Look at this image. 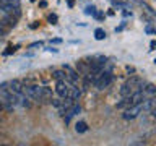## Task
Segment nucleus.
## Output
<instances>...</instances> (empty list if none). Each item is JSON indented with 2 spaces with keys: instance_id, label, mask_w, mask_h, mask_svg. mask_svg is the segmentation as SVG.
Masks as SVG:
<instances>
[{
  "instance_id": "7ed1b4c3",
  "label": "nucleus",
  "mask_w": 156,
  "mask_h": 146,
  "mask_svg": "<svg viewBox=\"0 0 156 146\" xmlns=\"http://www.w3.org/2000/svg\"><path fill=\"white\" fill-rule=\"evenodd\" d=\"M140 112H141V104H133V106L127 107V109L124 110L122 119L124 120H133V119H136V117L140 115Z\"/></svg>"
},
{
  "instance_id": "2f4dec72",
  "label": "nucleus",
  "mask_w": 156,
  "mask_h": 146,
  "mask_svg": "<svg viewBox=\"0 0 156 146\" xmlns=\"http://www.w3.org/2000/svg\"><path fill=\"white\" fill-rule=\"evenodd\" d=\"M154 97H156V91H154Z\"/></svg>"
},
{
  "instance_id": "bb28decb",
  "label": "nucleus",
  "mask_w": 156,
  "mask_h": 146,
  "mask_svg": "<svg viewBox=\"0 0 156 146\" xmlns=\"http://www.w3.org/2000/svg\"><path fill=\"white\" fill-rule=\"evenodd\" d=\"M150 47H151V50H153V49L156 47V41H151V42H150Z\"/></svg>"
},
{
  "instance_id": "cd10ccee",
  "label": "nucleus",
  "mask_w": 156,
  "mask_h": 146,
  "mask_svg": "<svg viewBox=\"0 0 156 146\" xmlns=\"http://www.w3.org/2000/svg\"><path fill=\"white\" fill-rule=\"evenodd\" d=\"M150 112H151V115H153V117H154V119H156V107H153V109H151Z\"/></svg>"
},
{
  "instance_id": "6ab92c4d",
  "label": "nucleus",
  "mask_w": 156,
  "mask_h": 146,
  "mask_svg": "<svg viewBox=\"0 0 156 146\" xmlns=\"http://www.w3.org/2000/svg\"><path fill=\"white\" fill-rule=\"evenodd\" d=\"M85 13H86V15H91V16H94V15H96V7H93V5H88L86 10H85Z\"/></svg>"
},
{
  "instance_id": "4be33fe9",
  "label": "nucleus",
  "mask_w": 156,
  "mask_h": 146,
  "mask_svg": "<svg viewBox=\"0 0 156 146\" xmlns=\"http://www.w3.org/2000/svg\"><path fill=\"white\" fill-rule=\"evenodd\" d=\"M15 50H16V47H12V46H10V47H7V50H5V55H10V54H13Z\"/></svg>"
},
{
  "instance_id": "7c9ffc66",
  "label": "nucleus",
  "mask_w": 156,
  "mask_h": 146,
  "mask_svg": "<svg viewBox=\"0 0 156 146\" xmlns=\"http://www.w3.org/2000/svg\"><path fill=\"white\" fill-rule=\"evenodd\" d=\"M0 109H2V102H0Z\"/></svg>"
},
{
  "instance_id": "c756f323",
  "label": "nucleus",
  "mask_w": 156,
  "mask_h": 146,
  "mask_svg": "<svg viewBox=\"0 0 156 146\" xmlns=\"http://www.w3.org/2000/svg\"><path fill=\"white\" fill-rule=\"evenodd\" d=\"M29 2H36V0H29Z\"/></svg>"
},
{
  "instance_id": "a211bd4d",
  "label": "nucleus",
  "mask_w": 156,
  "mask_h": 146,
  "mask_svg": "<svg viewBox=\"0 0 156 146\" xmlns=\"http://www.w3.org/2000/svg\"><path fill=\"white\" fill-rule=\"evenodd\" d=\"M78 71L85 75V73L90 71V67H86V63H85V62H78Z\"/></svg>"
},
{
  "instance_id": "5701e85b",
  "label": "nucleus",
  "mask_w": 156,
  "mask_h": 146,
  "mask_svg": "<svg viewBox=\"0 0 156 146\" xmlns=\"http://www.w3.org/2000/svg\"><path fill=\"white\" fill-rule=\"evenodd\" d=\"M5 33H7V29H5V28H3V24L0 23V37H3V36H5Z\"/></svg>"
},
{
  "instance_id": "393cba45",
  "label": "nucleus",
  "mask_w": 156,
  "mask_h": 146,
  "mask_svg": "<svg viewBox=\"0 0 156 146\" xmlns=\"http://www.w3.org/2000/svg\"><path fill=\"white\" fill-rule=\"evenodd\" d=\"M94 16H96L98 19H102V18H104V15H102V13H99V12H96V15H94Z\"/></svg>"
},
{
  "instance_id": "dca6fc26",
  "label": "nucleus",
  "mask_w": 156,
  "mask_h": 146,
  "mask_svg": "<svg viewBox=\"0 0 156 146\" xmlns=\"http://www.w3.org/2000/svg\"><path fill=\"white\" fill-rule=\"evenodd\" d=\"M132 92H133V89H132V88H130L129 85H127V83H125V85L120 88V96H122V97H125V96H130Z\"/></svg>"
},
{
  "instance_id": "9b49d317",
  "label": "nucleus",
  "mask_w": 156,
  "mask_h": 146,
  "mask_svg": "<svg viewBox=\"0 0 156 146\" xmlns=\"http://www.w3.org/2000/svg\"><path fill=\"white\" fill-rule=\"evenodd\" d=\"M130 97H132V102H133V104H140V102H143V99H145V96H143V92H141V89H135V91L130 94Z\"/></svg>"
},
{
  "instance_id": "412c9836",
  "label": "nucleus",
  "mask_w": 156,
  "mask_h": 146,
  "mask_svg": "<svg viewBox=\"0 0 156 146\" xmlns=\"http://www.w3.org/2000/svg\"><path fill=\"white\" fill-rule=\"evenodd\" d=\"M49 23H51V24H55L57 23V15H49Z\"/></svg>"
},
{
  "instance_id": "a878e982",
  "label": "nucleus",
  "mask_w": 156,
  "mask_h": 146,
  "mask_svg": "<svg viewBox=\"0 0 156 146\" xmlns=\"http://www.w3.org/2000/svg\"><path fill=\"white\" fill-rule=\"evenodd\" d=\"M67 5H68V7H73V5H75V0H67Z\"/></svg>"
},
{
  "instance_id": "4468645a",
  "label": "nucleus",
  "mask_w": 156,
  "mask_h": 146,
  "mask_svg": "<svg viewBox=\"0 0 156 146\" xmlns=\"http://www.w3.org/2000/svg\"><path fill=\"white\" fill-rule=\"evenodd\" d=\"M52 76L55 78L57 81H58V80H63V81L67 80V73H65V70H54V71H52Z\"/></svg>"
},
{
  "instance_id": "1a4fd4ad",
  "label": "nucleus",
  "mask_w": 156,
  "mask_h": 146,
  "mask_svg": "<svg viewBox=\"0 0 156 146\" xmlns=\"http://www.w3.org/2000/svg\"><path fill=\"white\" fill-rule=\"evenodd\" d=\"M23 81H20V80H12L8 83V88H10V91H13V92H23Z\"/></svg>"
},
{
  "instance_id": "473e14b6",
  "label": "nucleus",
  "mask_w": 156,
  "mask_h": 146,
  "mask_svg": "<svg viewBox=\"0 0 156 146\" xmlns=\"http://www.w3.org/2000/svg\"><path fill=\"white\" fill-rule=\"evenodd\" d=\"M154 63H156V58H154Z\"/></svg>"
},
{
  "instance_id": "f03ea898",
  "label": "nucleus",
  "mask_w": 156,
  "mask_h": 146,
  "mask_svg": "<svg viewBox=\"0 0 156 146\" xmlns=\"http://www.w3.org/2000/svg\"><path fill=\"white\" fill-rule=\"evenodd\" d=\"M112 80H114L112 73H111V71H104V70H102V71H101V75L98 76V80L94 81V85H96V88H98L99 91H102L104 88H107V86L111 85Z\"/></svg>"
},
{
  "instance_id": "ddd939ff",
  "label": "nucleus",
  "mask_w": 156,
  "mask_h": 146,
  "mask_svg": "<svg viewBox=\"0 0 156 146\" xmlns=\"http://www.w3.org/2000/svg\"><path fill=\"white\" fill-rule=\"evenodd\" d=\"M80 94H81V92H80V89H78V88H76L75 85L68 88V94H67V96H70V97H72L73 101H76L78 97H80Z\"/></svg>"
},
{
  "instance_id": "20e7f679",
  "label": "nucleus",
  "mask_w": 156,
  "mask_h": 146,
  "mask_svg": "<svg viewBox=\"0 0 156 146\" xmlns=\"http://www.w3.org/2000/svg\"><path fill=\"white\" fill-rule=\"evenodd\" d=\"M20 7V0H0V10L7 15V13H12L13 8Z\"/></svg>"
},
{
  "instance_id": "c85d7f7f",
  "label": "nucleus",
  "mask_w": 156,
  "mask_h": 146,
  "mask_svg": "<svg viewBox=\"0 0 156 146\" xmlns=\"http://www.w3.org/2000/svg\"><path fill=\"white\" fill-rule=\"evenodd\" d=\"M42 42H34V44H31V47H37V46H41Z\"/></svg>"
},
{
  "instance_id": "6e6552de",
  "label": "nucleus",
  "mask_w": 156,
  "mask_h": 146,
  "mask_svg": "<svg viewBox=\"0 0 156 146\" xmlns=\"http://www.w3.org/2000/svg\"><path fill=\"white\" fill-rule=\"evenodd\" d=\"M41 101L42 102H51L52 101V91L47 86H41Z\"/></svg>"
},
{
  "instance_id": "2eb2a0df",
  "label": "nucleus",
  "mask_w": 156,
  "mask_h": 146,
  "mask_svg": "<svg viewBox=\"0 0 156 146\" xmlns=\"http://www.w3.org/2000/svg\"><path fill=\"white\" fill-rule=\"evenodd\" d=\"M75 130H76V133H85V131H88V125H86V122H76Z\"/></svg>"
},
{
  "instance_id": "f3484780",
  "label": "nucleus",
  "mask_w": 156,
  "mask_h": 146,
  "mask_svg": "<svg viewBox=\"0 0 156 146\" xmlns=\"http://www.w3.org/2000/svg\"><path fill=\"white\" fill-rule=\"evenodd\" d=\"M94 37L98 39V41H102V39L106 37V31L102 28H98V29H94Z\"/></svg>"
},
{
  "instance_id": "b1692460",
  "label": "nucleus",
  "mask_w": 156,
  "mask_h": 146,
  "mask_svg": "<svg viewBox=\"0 0 156 146\" xmlns=\"http://www.w3.org/2000/svg\"><path fill=\"white\" fill-rule=\"evenodd\" d=\"M39 7H41V8H46V7H47V2H46V0H42V2H39Z\"/></svg>"
},
{
  "instance_id": "aec40b11",
  "label": "nucleus",
  "mask_w": 156,
  "mask_h": 146,
  "mask_svg": "<svg viewBox=\"0 0 156 146\" xmlns=\"http://www.w3.org/2000/svg\"><path fill=\"white\" fill-rule=\"evenodd\" d=\"M145 31L148 33V34H156V29H154L153 26H151V24H148V26L145 28Z\"/></svg>"
},
{
  "instance_id": "423d86ee",
  "label": "nucleus",
  "mask_w": 156,
  "mask_h": 146,
  "mask_svg": "<svg viewBox=\"0 0 156 146\" xmlns=\"http://www.w3.org/2000/svg\"><path fill=\"white\" fill-rule=\"evenodd\" d=\"M55 92L60 97H65L68 94V86H67V81H63V80H58L57 81V85H55Z\"/></svg>"
},
{
  "instance_id": "9d476101",
  "label": "nucleus",
  "mask_w": 156,
  "mask_h": 146,
  "mask_svg": "<svg viewBox=\"0 0 156 146\" xmlns=\"http://www.w3.org/2000/svg\"><path fill=\"white\" fill-rule=\"evenodd\" d=\"M140 89H141V92H143V96H145V97H151V96H154L156 86H154V85H151V83H148V85H145V88L141 86Z\"/></svg>"
},
{
  "instance_id": "f257e3e1",
  "label": "nucleus",
  "mask_w": 156,
  "mask_h": 146,
  "mask_svg": "<svg viewBox=\"0 0 156 146\" xmlns=\"http://www.w3.org/2000/svg\"><path fill=\"white\" fill-rule=\"evenodd\" d=\"M23 94L28 96L29 99L36 101V102H42V101H41V86H36V85H24V86H23Z\"/></svg>"
},
{
  "instance_id": "0eeeda50",
  "label": "nucleus",
  "mask_w": 156,
  "mask_h": 146,
  "mask_svg": "<svg viewBox=\"0 0 156 146\" xmlns=\"http://www.w3.org/2000/svg\"><path fill=\"white\" fill-rule=\"evenodd\" d=\"M16 19H18L16 16H13V15L7 13V16H5V18L2 19V21H0V23L3 24V28H5V29H7V28H13L15 24H16Z\"/></svg>"
},
{
  "instance_id": "39448f33",
  "label": "nucleus",
  "mask_w": 156,
  "mask_h": 146,
  "mask_svg": "<svg viewBox=\"0 0 156 146\" xmlns=\"http://www.w3.org/2000/svg\"><path fill=\"white\" fill-rule=\"evenodd\" d=\"M63 70H65V73H67V80H65V81H70L72 85H76V81H78V73L73 70L72 67H68V65L63 67Z\"/></svg>"
},
{
  "instance_id": "f8f14e48",
  "label": "nucleus",
  "mask_w": 156,
  "mask_h": 146,
  "mask_svg": "<svg viewBox=\"0 0 156 146\" xmlns=\"http://www.w3.org/2000/svg\"><path fill=\"white\" fill-rule=\"evenodd\" d=\"M130 106H133L130 96H125L120 102H117V109H127V107H130Z\"/></svg>"
}]
</instances>
